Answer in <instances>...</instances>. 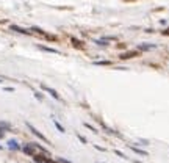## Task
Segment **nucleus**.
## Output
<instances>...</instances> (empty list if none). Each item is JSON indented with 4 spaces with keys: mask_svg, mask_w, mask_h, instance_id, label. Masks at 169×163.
<instances>
[{
    "mask_svg": "<svg viewBox=\"0 0 169 163\" xmlns=\"http://www.w3.org/2000/svg\"><path fill=\"white\" fill-rule=\"evenodd\" d=\"M27 127H28V129L32 130V133H33V135H36V137L39 138V140H42V141H45V143H49V140L45 138L44 135H42L41 132H39V130L36 129V127H33V126H32V124H30V122H27Z\"/></svg>",
    "mask_w": 169,
    "mask_h": 163,
    "instance_id": "nucleus-1",
    "label": "nucleus"
},
{
    "mask_svg": "<svg viewBox=\"0 0 169 163\" xmlns=\"http://www.w3.org/2000/svg\"><path fill=\"white\" fill-rule=\"evenodd\" d=\"M138 55H139V52H138V50H130V52L121 53V55H119V58H121V60H130V58H135V57H138Z\"/></svg>",
    "mask_w": 169,
    "mask_h": 163,
    "instance_id": "nucleus-2",
    "label": "nucleus"
},
{
    "mask_svg": "<svg viewBox=\"0 0 169 163\" xmlns=\"http://www.w3.org/2000/svg\"><path fill=\"white\" fill-rule=\"evenodd\" d=\"M41 88H42V90H44L45 93H49V94H50L53 99H56V100H60V99H61V97H60V94H58V93H56L55 90H53V88H50V86H45V85H41Z\"/></svg>",
    "mask_w": 169,
    "mask_h": 163,
    "instance_id": "nucleus-3",
    "label": "nucleus"
},
{
    "mask_svg": "<svg viewBox=\"0 0 169 163\" xmlns=\"http://www.w3.org/2000/svg\"><path fill=\"white\" fill-rule=\"evenodd\" d=\"M10 30L11 32H16V33H21V35H32V32H28V30H25V28H22V27H19V25H10Z\"/></svg>",
    "mask_w": 169,
    "mask_h": 163,
    "instance_id": "nucleus-4",
    "label": "nucleus"
},
{
    "mask_svg": "<svg viewBox=\"0 0 169 163\" xmlns=\"http://www.w3.org/2000/svg\"><path fill=\"white\" fill-rule=\"evenodd\" d=\"M34 151H36V147H34L33 143H30V144H25L24 146V152L27 155H30V157H33V155H34Z\"/></svg>",
    "mask_w": 169,
    "mask_h": 163,
    "instance_id": "nucleus-5",
    "label": "nucleus"
},
{
    "mask_svg": "<svg viewBox=\"0 0 169 163\" xmlns=\"http://www.w3.org/2000/svg\"><path fill=\"white\" fill-rule=\"evenodd\" d=\"M71 42L74 44V47H77V49H83V41H80V39H77V38L72 36V38H71Z\"/></svg>",
    "mask_w": 169,
    "mask_h": 163,
    "instance_id": "nucleus-6",
    "label": "nucleus"
},
{
    "mask_svg": "<svg viewBox=\"0 0 169 163\" xmlns=\"http://www.w3.org/2000/svg\"><path fill=\"white\" fill-rule=\"evenodd\" d=\"M138 49L139 50H150V49H155V44H139Z\"/></svg>",
    "mask_w": 169,
    "mask_h": 163,
    "instance_id": "nucleus-7",
    "label": "nucleus"
},
{
    "mask_svg": "<svg viewBox=\"0 0 169 163\" xmlns=\"http://www.w3.org/2000/svg\"><path fill=\"white\" fill-rule=\"evenodd\" d=\"M41 50H44V52H49V53H58V50L56 49H52V47H47V46H39Z\"/></svg>",
    "mask_w": 169,
    "mask_h": 163,
    "instance_id": "nucleus-8",
    "label": "nucleus"
},
{
    "mask_svg": "<svg viewBox=\"0 0 169 163\" xmlns=\"http://www.w3.org/2000/svg\"><path fill=\"white\" fill-rule=\"evenodd\" d=\"M8 147H10V149H13V151H17V149H19L17 143L14 141V140H11V141H8Z\"/></svg>",
    "mask_w": 169,
    "mask_h": 163,
    "instance_id": "nucleus-9",
    "label": "nucleus"
},
{
    "mask_svg": "<svg viewBox=\"0 0 169 163\" xmlns=\"http://www.w3.org/2000/svg\"><path fill=\"white\" fill-rule=\"evenodd\" d=\"M94 64L95 66H111V61L108 60V61H106V60H103V61H94Z\"/></svg>",
    "mask_w": 169,
    "mask_h": 163,
    "instance_id": "nucleus-10",
    "label": "nucleus"
},
{
    "mask_svg": "<svg viewBox=\"0 0 169 163\" xmlns=\"http://www.w3.org/2000/svg\"><path fill=\"white\" fill-rule=\"evenodd\" d=\"M32 32L38 33V35H41V36H44V35H45V32H44L42 28H39V27H32Z\"/></svg>",
    "mask_w": 169,
    "mask_h": 163,
    "instance_id": "nucleus-11",
    "label": "nucleus"
},
{
    "mask_svg": "<svg viewBox=\"0 0 169 163\" xmlns=\"http://www.w3.org/2000/svg\"><path fill=\"white\" fill-rule=\"evenodd\" d=\"M130 149H132L133 152L139 154V155H147V152H146V151H141V149H138V147H133V146H130Z\"/></svg>",
    "mask_w": 169,
    "mask_h": 163,
    "instance_id": "nucleus-12",
    "label": "nucleus"
},
{
    "mask_svg": "<svg viewBox=\"0 0 169 163\" xmlns=\"http://www.w3.org/2000/svg\"><path fill=\"white\" fill-rule=\"evenodd\" d=\"M53 124H55V127H56V129H58V130L61 132V133H64V127L61 126V124H60L58 121H56V119H53Z\"/></svg>",
    "mask_w": 169,
    "mask_h": 163,
    "instance_id": "nucleus-13",
    "label": "nucleus"
},
{
    "mask_svg": "<svg viewBox=\"0 0 169 163\" xmlns=\"http://www.w3.org/2000/svg\"><path fill=\"white\" fill-rule=\"evenodd\" d=\"M44 38H45V39H49V41H56V39H58L56 36H53V35H49V33H45Z\"/></svg>",
    "mask_w": 169,
    "mask_h": 163,
    "instance_id": "nucleus-14",
    "label": "nucleus"
},
{
    "mask_svg": "<svg viewBox=\"0 0 169 163\" xmlns=\"http://www.w3.org/2000/svg\"><path fill=\"white\" fill-rule=\"evenodd\" d=\"M0 129H3V130H10L11 127H10V124H6V122H0Z\"/></svg>",
    "mask_w": 169,
    "mask_h": 163,
    "instance_id": "nucleus-15",
    "label": "nucleus"
},
{
    "mask_svg": "<svg viewBox=\"0 0 169 163\" xmlns=\"http://www.w3.org/2000/svg\"><path fill=\"white\" fill-rule=\"evenodd\" d=\"M84 127H86V129H89V130H93L94 132V133H97V129H95V127H93V126H91V124H84Z\"/></svg>",
    "mask_w": 169,
    "mask_h": 163,
    "instance_id": "nucleus-16",
    "label": "nucleus"
},
{
    "mask_svg": "<svg viewBox=\"0 0 169 163\" xmlns=\"http://www.w3.org/2000/svg\"><path fill=\"white\" fill-rule=\"evenodd\" d=\"M77 137H78V140L83 143V144H86V143H88V141H86V138H84V137H82V135H77Z\"/></svg>",
    "mask_w": 169,
    "mask_h": 163,
    "instance_id": "nucleus-17",
    "label": "nucleus"
},
{
    "mask_svg": "<svg viewBox=\"0 0 169 163\" xmlns=\"http://www.w3.org/2000/svg\"><path fill=\"white\" fill-rule=\"evenodd\" d=\"M56 163H71V162H67L66 158H61V157H60L58 160H56Z\"/></svg>",
    "mask_w": 169,
    "mask_h": 163,
    "instance_id": "nucleus-18",
    "label": "nucleus"
},
{
    "mask_svg": "<svg viewBox=\"0 0 169 163\" xmlns=\"http://www.w3.org/2000/svg\"><path fill=\"white\" fill-rule=\"evenodd\" d=\"M34 97H36L38 100H42V94L41 93H34Z\"/></svg>",
    "mask_w": 169,
    "mask_h": 163,
    "instance_id": "nucleus-19",
    "label": "nucleus"
},
{
    "mask_svg": "<svg viewBox=\"0 0 169 163\" xmlns=\"http://www.w3.org/2000/svg\"><path fill=\"white\" fill-rule=\"evenodd\" d=\"M114 154H116V155H119V157H122V158H125V155L122 154L121 151H114Z\"/></svg>",
    "mask_w": 169,
    "mask_h": 163,
    "instance_id": "nucleus-20",
    "label": "nucleus"
},
{
    "mask_svg": "<svg viewBox=\"0 0 169 163\" xmlns=\"http://www.w3.org/2000/svg\"><path fill=\"white\" fill-rule=\"evenodd\" d=\"M161 33H163V35H164V36H169V27H168V28H166V30H163V32H161Z\"/></svg>",
    "mask_w": 169,
    "mask_h": 163,
    "instance_id": "nucleus-21",
    "label": "nucleus"
},
{
    "mask_svg": "<svg viewBox=\"0 0 169 163\" xmlns=\"http://www.w3.org/2000/svg\"><path fill=\"white\" fill-rule=\"evenodd\" d=\"M95 149H99V151H102V152H105V147H100V146H95Z\"/></svg>",
    "mask_w": 169,
    "mask_h": 163,
    "instance_id": "nucleus-22",
    "label": "nucleus"
},
{
    "mask_svg": "<svg viewBox=\"0 0 169 163\" xmlns=\"http://www.w3.org/2000/svg\"><path fill=\"white\" fill-rule=\"evenodd\" d=\"M3 135H5V130H3V129H0V138H3Z\"/></svg>",
    "mask_w": 169,
    "mask_h": 163,
    "instance_id": "nucleus-23",
    "label": "nucleus"
},
{
    "mask_svg": "<svg viewBox=\"0 0 169 163\" xmlns=\"http://www.w3.org/2000/svg\"><path fill=\"white\" fill-rule=\"evenodd\" d=\"M135 163H143V162H135Z\"/></svg>",
    "mask_w": 169,
    "mask_h": 163,
    "instance_id": "nucleus-24",
    "label": "nucleus"
}]
</instances>
